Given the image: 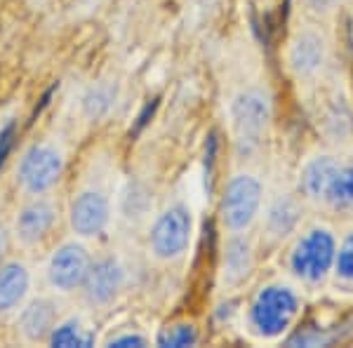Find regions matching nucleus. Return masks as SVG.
I'll return each mask as SVG.
<instances>
[{
	"instance_id": "1",
	"label": "nucleus",
	"mask_w": 353,
	"mask_h": 348,
	"mask_svg": "<svg viewBox=\"0 0 353 348\" xmlns=\"http://www.w3.org/2000/svg\"><path fill=\"white\" fill-rule=\"evenodd\" d=\"M64 172L66 158L61 148L41 141V144H31L21 153L14 167V179L26 196H50L64 179Z\"/></svg>"
},
{
	"instance_id": "2",
	"label": "nucleus",
	"mask_w": 353,
	"mask_h": 348,
	"mask_svg": "<svg viewBox=\"0 0 353 348\" xmlns=\"http://www.w3.org/2000/svg\"><path fill=\"white\" fill-rule=\"evenodd\" d=\"M271 118L269 96L261 90H245L233 99L231 104V123H233V139L236 151L241 158L252 156L261 146Z\"/></svg>"
},
{
	"instance_id": "3",
	"label": "nucleus",
	"mask_w": 353,
	"mask_h": 348,
	"mask_svg": "<svg viewBox=\"0 0 353 348\" xmlns=\"http://www.w3.org/2000/svg\"><path fill=\"white\" fill-rule=\"evenodd\" d=\"M297 294L283 285H269L254 296L250 306V327L259 336H278L290 327L292 318L297 316Z\"/></svg>"
},
{
	"instance_id": "4",
	"label": "nucleus",
	"mask_w": 353,
	"mask_h": 348,
	"mask_svg": "<svg viewBox=\"0 0 353 348\" xmlns=\"http://www.w3.org/2000/svg\"><path fill=\"white\" fill-rule=\"evenodd\" d=\"M193 233V216L186 205L176 203L158 216L149 233V249L156 259L172 261L186 252Z\"/></svg>"
},
{
	"instance_id": "5",
	"label": "nucleus",
	"mask_w": 353,
	"mask_h": 348,
	"mask_svg": "<svg viewBox=\"0 0 353 348\" xmlns=\"http://www.w3.org/2000/svg\"><path fill=\"white\" fill-rule=\"evenodd\" d=\"M94 256L90 254V249L78 240L61 243L59 247L50 254L48 266H45V278L48 285L54 292L71 294L81 292L85 276H88L90 266H92Z\"/></svg>"
},
{
	"instance_id": "6",
	"label": "nucleus",
	"mask_w": 353,
	"mask_h": 348,
	"mask_svg": "<svg viewBox=\"0 0 353 348\" xmlns=\"http://www.w3.org/2000/svg\"><path fill=\"white\" fill-rule=\"evenodd\" d=\"M125 280H128V273L116 254L97 256L92 259V266H90L81 287L83 301L90 308H109L123 294Z\"/></svg>"
},
{
	"instance_id": "7",
	"label": "nucleus",
	"mask_w": 353,
	"mask_h": 348,
	"mask_svg": "<svg viewBox=\"0 0 353 348\" xmlns=\"http://www.w3.org/2000/svg\"><path fill=\"white\" fill-rule=\"evenodd\" d=\"M59 207L50 196H28V201L17 209L14 216V240L21 247H38L52 236Z\"/></svg>"
},
{
	"instance_id": "8",
	"label": "nucleus",
	"mask_w": 353,
	"mask_h": 348,
	"mask_svg": "<svg viewBox=\"0 0 353 348\" xmlns=\"http://www.w3.org/2000/svg\"><path fill=\"white\" fill-rule=\"evenodd\" d=\"M261 205V184L250 174H236L221 196V221L229 231L238 233L254 221Z\"/></svg>"
},
{
	"instance_id": "9",
	"label": "nucleus",
	"mask_w": 353,
	"mask_h": 348,
	"mask_svg": "<svg viewBox=\"0 0 353 348\" xmlns=\"http://www.w3.org/2000/svg\"><path fill=\"white\" fill-rule=\"evenodd\" d=\"M111 221V201L99 188H83L68 205V226L78 238H97Z\"/></svg>"
},
{
	"instance_id": "10",
	"label": "nucleus",
	"mask_w": 353,
	"mask_h": 348,
	"mask_svg": "<svg viewBox=\"0 0 353 348\" xmlns=\"http://www.w3.org/2000/svg\"><path fill=\"white\" fill-rule=\"evenodd\" d=\"M334 261V238L330 236L325 228H313L297 243L290 266L304 280H321L327 273V268Z\"/></svg>"
},
{
	"instance_id": "11",
	"label": "nucleus",
	"mask_w": 353,
	"mask_h": 348,
	"mask_svg": "<svg viewBox=\"0 0 353 348\" xmlns=\"http://www.w3.org/2000/svg\"><path fill=\"white\" fill-rule=\"evenodd\" d=\"M59 320V304L50 296H36V299H26V304L17 311V332L26 344H48Z\"/></svg>"
},
{
	"instance_id": "12",
	"label": "nucleus",
	"mask_w": 353,
	"mask_h": 348,
	"mask_svg": "<svg viewBox=\"0 0 353 348\" xmlns=\"http://www.w3.org/2000/svg\"><path fill=\"white\" fill-rule=\"evenodd\" d=\"M31 294V271L24 261H0V316L17 313Z\"/></svg>"
},
{
	"instance_id": "13",
	"label": "nucleus",
	"mask_w": 353,
	"mask_h": 348,
	"mask_svg": "<svg viewBox=\"0 0 353 348\" xmlns=\"http://www.w3.org/2000/svg\"><path fill=\"white\" fill-rule=\"evenodd\" d=\"M323 57H325L323 38L313 31H304L292 41L288 59H290V68L297 76H311V73H316L321 68Z\"/></svg>"
},
{
	"instance_id": "14",
	"label": "nucleus",
	"mask_w": 353,
	"mask_h": 348,
	"mask_svg": "<svg viewBox=\"0 0 353 348\" xmlns=\"http://www.w3.org/2000/svg\"><path fill=\"white\" fill-rule=\"evenodd\" d=\"M252 271V245L248 238L233 236L224 249V283L238 285Z\"/></svg>"
},
{
	"instance_id": "15",
	"label": "nucleus",
	"mask_w": 353,
	"mask_h": 348,
	"mask_svg": "<svg viewBox=\"0 0 353 348\" xmlns=\"http://www.w3.org/2000/svg\"><path fill=\"white\" fill-rule=\"evenodd\" d=\"M337 165L339 163L330 156L313 158V161L304 167V172H301V179H299L301 193H304L306 198H311V201H321L327 184H330V179H332L334 170H337Z\"/></svg>"
},
{
	"instance_id": "16",
	"label": "nucleus",
	"mask_w": 353,
	"mask_h": 348,
	"mask_svg": "<svg viewBox=\"0 0 353 348\" xmlns=\"http://www.w3.org/2000/svg\"><path fill=\"white\" fill-rule=\"evenodd\" d=\"M299 216H301L299 203L290 196H283V198H278L269 207V212H266V228H269V233L273 238H285L297 228Z\"/></svg>"
},
{
	"instance_id": "17",
	"label": "nucleus",
	"mask_w": 353,
	"mask_h": 348,
	"mask_svg": "<svg viewBox=\"0 0 353 348\" xmlns=\"http://www.w3.org/2000/svg\"><path fill=\"white\" fill-rule=\"evenodd\" d=\"M94 332L83 323V318L71 316L64 320L57 323V327L52 329L48 339V346H61V348H71V346H94Z\"/></svg>"
},
{
	"instance_id": "18",
	"label": "nucleus",
	"mask_w": 353,
	"mask_h": 348,
	"mask_svg": "<svg viewBox=\"0 0 353 348\" xmlns=\"http://www.w3.org/2000/svg\"><path fill=\"white\" fill-rule=\"evenodd\" d=\"M323 201L334 209L353 207V163H339L323 193Z\"/></svg>"
},
{
	"instance_id": "19",
	"label": "nucleus",
	"mask_w": 353,
	"mask_h": 348,
	"mask_svg": "<svg viewBox=\"0 0 353 348\" xmlns=\"http://www.w3.org/2000/svg\"><path fill=\"white\" fill-rule=\"evenodd\" d=\"M118 99V88L111 83H97L83 94V113L88 121H104L113 111Z\"/></svg>"
},
{
	"instance_id": "20",
	"label": "nucleus",
	"mask_w": 353,
	"mask_h": 348,
	"mask_svg": "<svg viewBox=\"0 0 353 348\" xmlns=\"http://www.w3.org/2000/svg\"><path fill=\"white\" fill-rule=\"evenodd\" d=\"M151 205V196L141 184H128V188L123 191L121 198V212L125 219H141L146 212H149Z\"/></svg>"
},
{
	"instance_id": "21",
	"label": "nucleus",
	"mask_w": 353,
	"mask_h": 348,
	"mask_svg": "<svg viewBox=\"0 0 353 348\" xmlns=\"http://www.w3.org/2000/svg\"><path fill=\"white\" fill-rule=\"evenodd\" d=\"M323 127H325V132L330 136H334V139H341V136L349 134L353 127V116H351L349 106H346L344 101H334L325 111Z\"/></svg>"
},
{
	"instance_id": "22",
	"label": "nucleus",
	"mask_w": 353,
	"mask_h": 348,
	"mask_svg": "<svg viewBox=\"0 0 353 348\" xmlns=\"http://www.w3.org/2000/svg\"><path fill=\"white\" fill-rule=\"evenodd\" d=\"M196 341H198V332L189 323H176L172 327L163 329V332L158 334V346H165V348L193 346Z\"/></svg>"
},
{
	"instance_id": "23",
	"label": "nucleus",
	"mask_w": 353,
	"mask_h": 348,
	"mask_svg": "<svg viewBox=\"0 0 353 348\" xmlns=\"http://www.w3.org/2000/svg\"><path fill=\"white\" fill-rule=\"evenodd\" d=\"M337 268H339V276L346 278V280H353V233L344 240L339 249L337 256Z\"/></svg>"
},
{
	"instance_id": "24",
	"label": "nucleus",
	"mask_w": 353,
	"mask_h": 348,
	"mask_svg": "<svg viewBox=\"0 0 353 348\" xmlns=\"http://www.w3.org/2000/svg\"><path fill=\"white\" fill-rule=\"evenodd\" d=\"M106 346H118V348H128V346H146V339L137 332H123L116 334L106 341Z\"/></svg>"
},
{
	"instance_id": "25",
	"label": "nucleus",
	"mask_w": 353,
	"mask_h": 348,
	"mask_svg": "<svg viewBox=\"0 0 353 348\" xmlns=\"http://www.w3.org/2000/svg\"><path fill=\"white\" fill-rule=\"evenodd\" d=\"M8 247H10V236H8V228L3 226V221H0V261L5 259V254H8Z\"/></svg>"
},
{
	"instance_id": "26",
	"label": "nucleus",
	"mask_w": 353,
	"mask_h": 348,
	"mask_svg": "<svg viewBox=\"0 0 353 348\" xmlns=\"http://www.w3.org/2000/svg\"><path fill=\"white\" fill-rule=\"evenodd\" d=\"M309 5L313 10H330L337 5V0H309Z\"/></svg>"
}]
</instances>
